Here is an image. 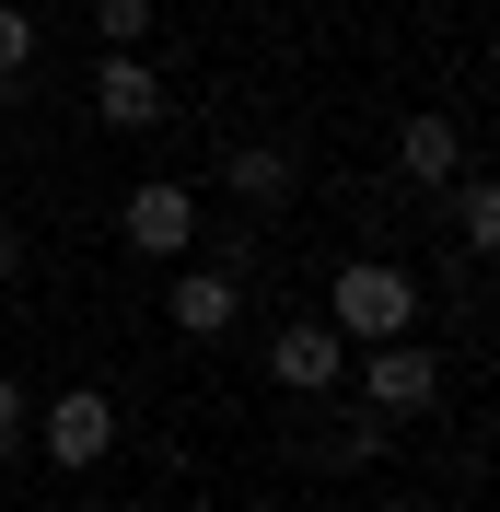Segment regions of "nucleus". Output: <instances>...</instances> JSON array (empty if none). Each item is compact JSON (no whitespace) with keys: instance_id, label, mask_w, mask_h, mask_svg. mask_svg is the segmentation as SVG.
I'll list each match as a JSON object with an SVG mask.
<instances>
[{"instance_id":"nucleus-1","label":"nucleus","mask_w":500,"mask_h":512,"mask_svg":"<svg viewBox=\"0 0 500 512\" xmlns=\"http://www.w3.org/2000/svg\"><path fill=\"white\" fill-rule=\"evenodd\" d=\"M326 303H338V315H326L338 338H407V326H419V280H407V268H384V256H349Z\"/></svg>"},{"instance_id":"nucleus-15","label":"nucleus","mask_w":500,"mask_h":512,"mask_svg":"<svg viewBox=\"0 0 500 512\" xmlns=\"http://www.w3.org/2000/svg\"><path fill=\"white\" fill-rule=\"evenodd\" d=\"M12 268H24V233H12V210H0V280H12Z\"/></svg>"},{"instance_id":"nucleus-11","label":"nucleus","mask_w":500,"mask_h":512,"mask_svg":"<svg viewBox=\"0 0 500 512\" xmlns=\"http://www.w3.org/2000/svg\"><path fill=\"white\" fill-rule=\"evenodd\" d=\"M24 70H35V12L0 0V105H24Z\"/></svg>"},{"instance_id":"nucleus-16","label":"nucleus","mask_w":500,"mask_h":512,"mask_svg":"<svg viewBox=\"0 0 500 512\" xmlns=\"http://www.w3.org/2000/svg\"><path fill=\"white\" fill-rule=\"evenodd\" d=\"M361 512H396V501H361Z\"/></svg>"},{"instance_id":"nucleus-9","label":"nucleus","mask_w":500,"mask_h":512,"mask_svg":"<svg viewBox=\"0 0 500 512\" xmlns=\"http://www.w3.org/2000/svg\"><path fill=\"white\" fill-rule=\"evenodd\" d=\"M221 175H233V198H256V210H291V187H303L280 140H233V163H221Z\"/></svg>"},{"instance_id":"nucleus-10","label":"nucleus","mask_w":500,"mask_h":512,"mask_svg":"<svg viewBox=\"0 0 500 512\" xmlns=\"http://www.w3.org/2000/svg\"><path fill=\"white\" fill-rule=\"evenodd\" d=\"M442 210H454L466 256H489V245H500V187H489V175H442Z\"/></svg>"},{"instance_id":"nucleus-5","label":"nucleus","mask_w":500,"mask_h":512,"mask_svg":"<svg viewBox=\"0 0 500 512\" xmlns=\"http://www.w3.org/2000/svg\"><path fill=\"white\" fill-rule=\"evenodd\" d=\"M117 233H128L140 256H187V245H198V198H187V187H128Z\"/></svg>"},{"instance_id":"nucleus-4","label":"nucleus","mask_w":500,"mask_h":512,"mask_svg":"<svg viewBox=\"0 0 500 512\" xmlns=\"http://www.w3.org/2000/svg\"><path fill=\"white\" fill-rule=\"evenodd\" d=\"M268 384H291V396H338V384H349V338L326 315H291L280 338H268Z\"/></svg>"},{"instance_id":"nucleus-8","label":"nucleus","mask_w":500,"mask_h":512,"mask_svg":"<svg viewBox=\"0 0 500 512\" xmlns=\"http://www.w3.org/2000/svg\"><path fill=\"white\" fill-rule=\"evenodd\" d=\"M396 163L419 175V187H442V175H466V128L454 117H407L396 128Z\"/></svg>"},{"instance_id":"nucleus-13","label":"nucleus","mask_w":500,"mask_h":512,"mask_svg":"<svg viewBox=\"0 0 500 512\" xmlns=\"http://www.w3.org/2000/svg\"><path fill=\"white\" fill-rule=\"evenodd\" d=\"M373 454H384V419H373V408L338 419V466H373Z\"/></svg>"},{"instance_id":"nucleus-6","label":"nucleus","mask_w":500,"mask_h":512,"mask_svg":"<svg viewBox=\"0 0 500 512\" xmlns=\"http://www.w3.org/2000/svg\"><path fill=\"white\" fill-rule=\"evenodd\" d=\"M94 117H105V128H152V117H163V82H152V59H140V47H105Z\"/></svg>"},{"instance_id":"nucleus-2","label":"nucleus","mask_w":500,"mask_h":512,"mask_svg":"<svg viewBox=\"0 0 500 512\" xmlns=\"http://www.w3.org/2000/svg\"><path fill=\"white\" fill-rule=\"evenodd\" d=\"M361 408H373V419H431L442 408V361L419 350V338H373V361H361Z\"/></svg>"},{"instance_id":"nucleus-7","label":"nucleus","mask_w":500,"mask_h":512,"mask_svg":"<svg viewBox=\"0 0 500 512\" xmlns=\"http://www.w3.org/2000/svg\"><path fill=\"white\" fill-rule=\"evenodd\" d=\"M233 303H245V291H233V268H187V280L163 291L175 338H221V326H233Z\"/></svg>"},{"instance_id":"nucleus-3","label":"nucleus","mask_w":500,"mask_h":512,"mask_svg":"<svg viewBox=\"0 0 500 512\" xmlns=\"http://www.w3.org/2000/svg\"><path fill=\"white\" fill-rule=\"evenodd\" d=\"M35 443L59 454V478H94L105 454H117V408H105L94 384H59V396H47V419H35Z\"/></svg>"},{"instance_id":"nucleus-12","label":"nucleus","mask_w":500,"mask_h":512,"mask_svg":"<svg viewBox=\"0 0 500 512\" xmlns=\"http://www.w3.org/2000/svg\"><path fill=\"white\" fill-rule=\"evenodd\" d=\"M94 35L105 47H140V35H152V0H94Z\"/></svg>"},{"instance_id":"nucleus-14","label":"nucleus","mask_w":500,"mask_h":512,"mask_svg":"<svg viewBox=\"0 0 500 512\" xmlns=\"http://www.w3.org/2000/svg\"><path fill=\"white\" fill-rule=\"evenodd\" d=\"M24 431H35V396H24V384H12V373H0V454L24 443Z\"/></svg>"}]
</instances>
